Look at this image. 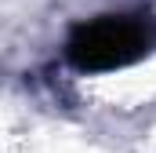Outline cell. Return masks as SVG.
Instances as JSON below:
<instances>
[{
	"label": "cell",
	"instance_id": "cell-1",
	"mask_svg": "<svg viewBox=\"0 0 156 153\" xmlns=\"http://www.w3.org/2000/svg\"><path fill=\"white\" fill-rule=\"evenodd\" d=\"M149 51V29L134 18H94L73 29L66 44L69 62L83 73H102V69H120Z\"/></svg>",
	"mask_w": 156,
	"mask_h": 153
}]
</instances>
